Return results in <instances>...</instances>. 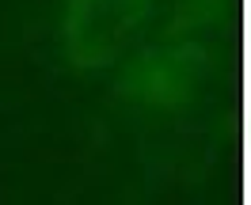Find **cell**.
I'll list each match as a JSON object with an SVG mask.
<instances>
[{
    "mask_svg": "<svg viewBox=\"0 0 251 205\" xmlns=\"http://www.w3.org/2000/svg\"><path fill=\"white\" fill-rule=\"evenodd\" d=\"M149 19V0H73L65 19V49L80 68H107L129 49Z\"/></svg>",
    "mask_w": 251,
    "mask_h": 205,
    "instance_id": "6da1fadb",
    "label": "cell"
}]
</instances>
